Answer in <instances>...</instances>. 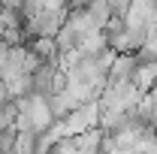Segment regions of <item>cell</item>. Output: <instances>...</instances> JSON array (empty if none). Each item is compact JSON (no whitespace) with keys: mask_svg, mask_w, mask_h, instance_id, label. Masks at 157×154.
Returning a JSON list of instances; mask_svg holds the SVG:
<instances>
[{"mask_svg":"<svg viewBox=\"0 0 157 154\" xmlns=\"http://www.w3.org/2000/svg\"><path fill=\"white\" fill-rule=\"evenodd\" d=\"M63 27H70L78 39H85L88 33H94V30H103L97 24V18L91 15V9H70V15H67V24Z\"/></svg>","mask_w":157,"mask_h":154,"instance_id":"2","label":"cell"},{"mask_svg":"<svg viewBox=\"0 0 157 154\" xmlns=\"http://www.w3.org/2000/svg\"><path fill=\"white\" fill-rule=\"evenodd\" d=\"M94 0H70V9H88Z\"/></svg>","mask_w":157,"mask_h":154,"instance_id":"10","label":"cell"},{"mask_svg":"<svg viewBox=\"0 0 157 154\" xmlns=\"http://www.w3.org/2000/svg\"><path fill=\"white\" fill-rule=\"evenodd\" d=\"M88 9H91V15L97 18V24H100V27H106V24L112 21V9H109V0H94V3H91Z\"/></svg>","mask_w":157,"mask_h":154,"instance_id":"6","label":"cell"},{"mask_svg":"<svg viewBox=\"0 0 157 154\" xmlns=\"http://www.w3.org/2000/svg\"><path fill=\"white\" fill-rule=\"evenodd\" d=\"M76 154H91V151H76Z\"/></svg>","mask_w":157,"mask_h":154,"instance_id":"11","label":"cell"},{"mask_svg":"<svg viewBox=\"0 0 157 154\" xmlns=\"http://www.w3.org/2000/svg\"><path fill=\"white\" fill-rule=\"evenodd\" d=\"M100 115H103L100 100H91V103L73 109L70 115L63 118V130H67V136H78L85 130H94V127H100Z\"/></svg>","mask_w":157,"mask_h":154,"instance_id":"1","label":"cell"},{"mask_svg":"<svg viewBox=\"0 0 157 154\" xmlns=\"http://www.w3.org/2000/svg\"><path fill=\"white\" fill-rule=\"evenodd\" d=\"M133 0H109V9H112V18H127Z\"/></svg>","mask_w":157,"mask_h":154,"instance_id":"7","label":"cell"},{"mask_svg":"<svg viewBox=\"0 0 157 154\" xmlns=\"http://www.w3.org/2000/svg\"><path fill=\"white\" fill-rule=\"evenodd\" d=\"M9 100H15V97H12V91H9V85H6V82H0V109H3Z\"/></svg>","mask_w":157,"mask_h":154,"instance_id":"8","label":"cell"},{"mask_svg":"<svg viewBox=\"0 0 157 154\" xmlns=\"http://www.w3.org/2000/svg\"><path fill=\"white\" fill-rule=\"evenodd\" d=\"M136 70H139L136 55H118L112 70H109V82H133Z\"/></svg>","mask_w":157,"mask_h":154,"instance_id":"4","label":"cell"},{"mask_svg":"<svg viewBox=\"0 0 157 154\" xmlns=\"http://www.w3.org/2000/svg\"><path fill=\"white\" fill-rule=\"evenodd\" d=\"M58 64H39V70L33 73V94L39 97H52L55 94V76H58Z\"/></svg>","mask_w":157,"mask_h":154,"instance_id":"3","label":"cell"},{"mask_svg":"<svg viewBox=\"0 0 157 154\" xmlns=\"http://www.w3.org/2000/svg\"><path fill=\"white\" fill-rule=\"evenodd\" d=\"M76 139V151H91V154H103V142H106V130L94 127V130H85V133L73 136Z\"/></svg>","mask_w":157,"mask_h":154,"instance_id":"5","label":"cell"},{"mask_svg":"<svg viewBox=\"0 0 157 154\" xmlns=\"http://www.w3.org/2000/svg\"><path fill=\"white\" fill-rule=\"evenodd\" d=\"M0 6H3V9H18V12H21L24 0H0Z\"/></svg>","mask_w":157,"mask_h":154,"instance_id":"9","label":"cell"}]
</instances>
